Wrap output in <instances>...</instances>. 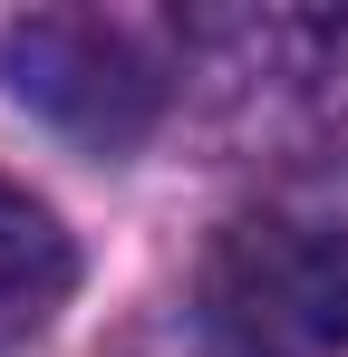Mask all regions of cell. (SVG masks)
Returning a JSON list of instances; mask_svg holds the SVG:
<instances>
[{"instance_id": "cell-1", "label": "cell", "mask_w": 348, "mask_h": 357, "mask_svg": "<svg viewBox=\"0 0 348 357\" xmlns=\"http://www.w3.org/2000/svg\"><path fill=\"white\" fill-rule=\"evenodd\" d=\"M194 319L223 357H339L348 232L319 213H232L194 271Z\"/></svg>"}, {"instance_id": "cell-2", "label": "cell", "mask_w": 348, "mask_h": 357, "mask_svg": "<svg viewBox=\"0 0 348 357\" xmlns=\"http://www.w3.org/2000/svg\"><path fill=\"white\" fill-rule=\"evenodd\" d=\"M0 87L78 145H136L165 107V68L136 49V29L87 20V10L10 20L0 29Z\"/></svg>"}, {"instance_id": "cell-3", "label": "cell", "mask_w": 348, "mask_h": 357, "mask_svg": "<svg viewBox=\"0 0 348 357\" xmlns=\"http://www.w3.org/2000/svg\"><path fill=\"white\" fill-rule=\"evenodd\" d=\"M68 280H78L68 232L20 183H0V348H20L29 328H49V309L68 299Z\"/></svg>"}]
</instances>
